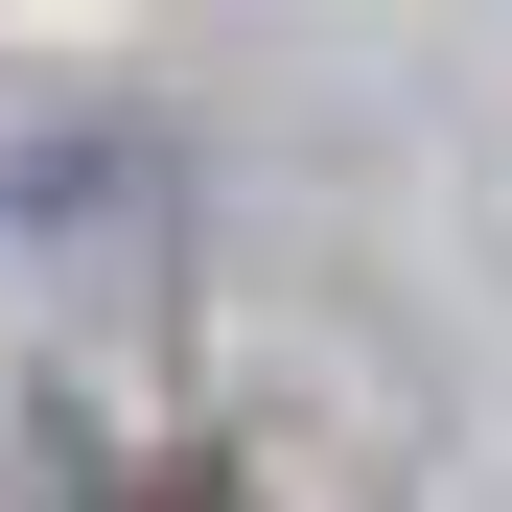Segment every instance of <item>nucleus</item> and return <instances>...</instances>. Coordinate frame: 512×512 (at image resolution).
I'll return each mask as SVG.
<instances>
[{
	"label": "nucleus",
	"instance_id": "f257e3e1",
	"mask_svg": "<svg viewBox=\"0 0 512 512\" xmlns=\"http://www.w3.org/2000/svg\"><path fill=\"white\" fill-rule=\"evenodd\" d=\"M163 512H233V489H163Z\"/></svg>",
	"mask_w": 512,
	"mask_h": 512
}]
</instances>
